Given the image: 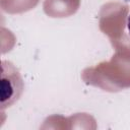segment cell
Returning <instances> with one entry per match:
<instances>
[{"instance_id":"obj_1","label":"cell","mask_w":130,"mask_h":130,"mask_svg":"<svg viewBox=\"0 0 130 130\" xmlns=\"http://www.w3.org/2000/svg\"><path fill=\"white\" fill-rule=\"evenodd\" d=\"M23 91V80L19 71L9 61H2L1 106L10 107L18 101Z\"/></svg>"},{"instance_id":"obj_2","label":"cell","mask_w":130,"mask_h":130,"mask_svg":"<svg viewBox=\"0 0 130 130\" xmlns=\"http://www.w3.org/2000/svg\"><path fill=\"white\" fill-rule=\"evenodd\" d=\"M127 27H128V30L130 34V15L128 16V19H127Z\"/></svg>"}]
</instances>
